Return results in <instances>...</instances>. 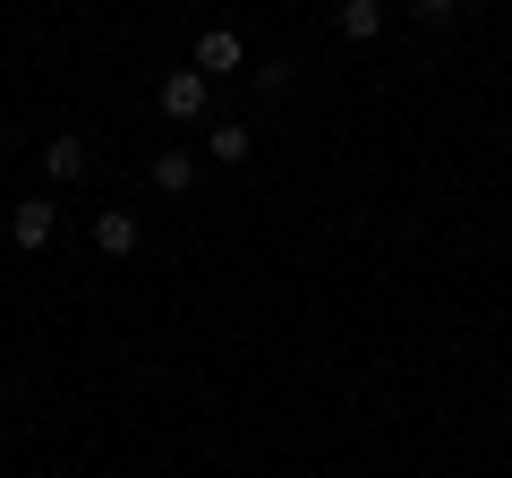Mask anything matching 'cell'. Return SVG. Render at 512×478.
<instances>
[{
  "mask_svg": "<svg viewBox=\"0 0 512 478\" xmlns=\"http://www.w3.org/2000/svg\"><path fill=\"white\" fill-rule=\"evenodd\" d=\"M9 239H18L26 257L52 248V239H60V205H52V197H18V205H9Z\"/></svg>",
  "mask_w": 512,
  "mask_h": 478,
  "instance_id": "1",
  "label": "cell"
},
{
  "mask_svg": "<svg viewBox=\"0 0 512 478\" xmlns=\"http://www.w3.org/2000/svg\"><path fill=\"white\" fill-rule=\"evenodd\" d=\"M197 77H231V69H248V43L231 35V26H205L197 35V60H188Z\"/></svg>",
  "mask_w": 512,
  "mask_h": 478,
  "instance_id": "2",
  "label": "cell"
},
{
  "mask_svg": "<svg viewBox=\"0 0 512 478\" xmlns=\"http://www.w3.org/2000/svg\"><path fill=\"white\" fill-rule=\"evenodd\" d=\"M163 111H171V120H205V111H214V77L171 69V77H163Z\"/></svg>",
  "mask_w": 512,
  "mask_h": 478,
  "instance_id": "3",
  "label": "cell"
},
{
  "mask_svg": "<svg viewBox=\"0 0 512 478\" xmlns=\"http://www.w3.org/2000/svg\"><path fill=\"white\" fill-rule=\"evenodd\" d=\"M137 214H128V205H103V214H94V248H103V257H137Z\"/></svg>",
  "mask_w": 512,
  "mask_h": 478,
  "instance_id": "4",
  "label": "cell"
},
{
  "mask_svg": "<svg viewBox=\"0 0 512 478\" xmlns=\"http://www.w3.org/2000/svg\"><path fill=\"white\" fill-rule=\"evenodd\" d=\"M43 171H52L60 188L86 180V171H94V146H86V137H43Z\"/></svg>",
  "mask_w": 512,
  "mask_h": 478,
  "instance_id": "5",
  "label": "cell"
},
{
  "mask_svg": "<svg viewBox=\"0 0 512 478\" xmlns=\"http://www.w3.org/2000/svg\"><path fill=\"white\" fill-rule=\"evenodd\" d=\"M205 154H214V163H248L256 129H248V120H214V129H205Z\"/></svg>",
  "mask_w": 512,
  "mask_h": 478,
  "instance_id": "6",
  "label": "cell"
},
{
  "mask_svg": "<svg viewBox=\"0 0 512 478\" xmlns=\"http://www.w3.org/2000/svg\"><path fill=\"white\" fill-rule=\"evenodd\" d=\"M154 188H163V197H188V188H197V154L163 146V154H154Z\"/></svg>",
  "mask_w": 512,
  "mask_h": 478,
  "instance_id": "7",
  "label": "cell"
},
{
  "mask_svg": "<svg viewBox=\"0 0 512 478\" xmlns=\"http://www.w3.org/2000/svg\"><path fill=\"white\" fill-rule=\"evenodd\" d=\"M333 18H342V35H350V43H376V35H384V0H342Z\"/></svg>",
  "mask_w": 512,
  "mask_h": 478,
  "instance_id": "8",
  "label": "cell"
},
{
  "mask_svg": "<svg viewBox=\"0 0 512 478\" xmlns=\"http://www.w3.org/2000/svg\"><path fill=\"white\" fill-rule=\"evenodd\" d=\"M410 18H427V26H444V18H461V0H410Z\"/></svg>",
  "mask_w": 512,
  "mask_h": 478,
  "instance_id": "9",
  "label": "cell"
}]
</instances>
